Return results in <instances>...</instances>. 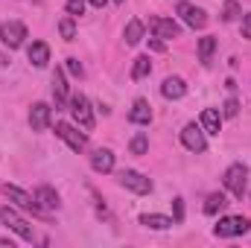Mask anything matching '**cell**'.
I'll return each mask as SVG.
<instances>
[{
  "mask_svg": "<svg viewBox=\"0 0 251 248\" xmlns=\"http://www.w3.org/2000/svg\"><path fill=\"white\" fill-rule=\"evenodd\" d=\"M251 222L246 216H222L219 222H216V228H213V234L219 237V240H231V237H243V234H249Z\"/></svg>",
  "mask_w": 251,
  "mask_h": 248,
  "instance_id": "obj_1",
  "label": "cell"
},
{
  "mask_svg": "<svg viewBox=\"0 0 251 248\" xmlns=\"http://www.w3.org/2000/svg\"><path fill=\"white\" fill-rule=\"evenodd\" d=\"M0 222H3L9 231H15L21 240H26V243H32V240H35V234H32V225H29L26 219H21L15 207H0Z\"/></svg>",
  "mask_w": 251,
  "mask_h": 248,
  "instance_id": "obj_2",
  "label": "cell"
},
{
  "mask_svg": "<svg viewBox=\"0 0 251 248\" xmlns=\"http://www.w3.org/2000/svg\"><path fill=\"white\" fill-rule=\"evenodd\" d=\"M225 187L237 196V198H243L246 196V187H249V167L246 164H231L228 170H225Z\"/></svg>",
  "mask_w": 251,
  "mask_h": 248,
  "instance_id": "obj_3",
  "label": "cell"
},
{
  "mask_svg": "<svg viewBox=\"0 0 251 248\" xmlns=\"http://www.w3.org/2000/svg\"><path fill=\"white\" fill-rule=\"evenodd\" d=\"M67 105H70V114H73V120L82 125L85 131H91V128H94V111H91V102H88V97H82V94H73V97L67 99Z\"/></svg>",
  "mask_w": 251,
  "mask_h": 248,
  "instance_id": "obj_4",
  "label": "cell"
},
{
  "mask_svg": "<svg viewBox=\"0 0 251 248\" xmlns=\"http://www.w3.org/2000/svg\"><path fill=\"white\" fill-rule=\"evenodd\" d=\"M3 193H6V198L15 204V207H21V210H32L35 216H41L44 213V207L35 201V196H29L26 190H21V187H15V184H6L3 187Z\"/></svg>",
  "mask_w": 251,
  "mask_h": 248,
  "instance_id": "obj_5",
  "label": "cell"
},
{
  "mask_svg": "<svg viewBox=\"0 0 251 248\" xmlns=\"http://www.w3.org/2000/svg\"><path fill=\"white\" fill-rule=\"evenodd\" d=\"M26 38V26L21 21H3L0 24V41L9 47V50H18Z\"/></svg>",
  "mask_w": 251,
  "mask_h": 248,
  "instance_id": "obj_6",
  "label": "cell"
},
{
  "mask_svg": "<svg viewBox=\"0 0 251 248\" xmlns=\"http://www.w3.org/2000/svg\"><path fill=\"white\" fill-rule=\"evenodd\" d=\"M181 143L187 146L190 152H196V155L207 152V137H204V128H201V125H196V123L184 125V131H181Z\"/></svg>",
  "mask_w": 251,
  "mask_h": 248,
  "instance_id": "obj_7",
  "label": "cell"
},
{
  "mask_svg": "<svg viewBox=\"0 0 251 248\" xmlns=\"http://www.w3.org/2000/svg\"><path fill=\"white\" fill-rule=\"evenodd\" d=\"M117 178H120V184H123L126 190H131V193H137V196L152 193V181H149L143 173H137V170H123Z\"/></svg>",
  "mask_w": 251,
  "mask_h": 248,
  "instance_id": "obj_8",
  "label": "cell"
},
{
  "mask_svg": "<svg viewBox=\"0 0 251 248\" xmlns=\"http://www.w3.org/2000/svg\"><path fill=\"white\" fill-rule=\"evenodd\" d=\"M176 12L181 15V21H184L187 26H193V29H204V26H207V15H204V9L193 6V3H187V0H181V3L176 6Z\"/></svg>",
  "mask_w": 251,
  "mask_h": 248,
  "instance_id": "obj_9",
  "label": "cell"
},
{
  "mask_svg": "<svg viewBox=\"0 0 251 248\" xmlns=\"http://www.w3.org/2000/svg\"><path fill=\"white\" fill-rule=\"evenodd\" d=\"M56 134L62 137V140L70 146V149H73V152H82V149L88 146V137H85V134H82V131H79L73 123H56Z\"/></svg>",
  "mask_w": 251,
  "mask_h": 248,
  "instance_id": "obj_10",
  "label": "cell"
},
{
  "mask_svg": "<svg viewBox=\"0 0 251 248\" xmlns=\"http://www.w3.org/2000/svg\"><path fill=\"white\" fill-rule=\"evenodd\" d=\"M149 26H152V32H155L161 41H170V38H178V35H181V26H178L173 18H152Z\"/></svg>",
  "mask_w": 251,
  "mask_h": 248,
  "instance_id": "obj_11",
  "label": "cell"
},
{
  "mask_svg": "<svg viewBox=\"0 0 251 248\" xmlns=\"http://www.w3.org/2000/svg\"><path fill=\"white\" fill-rule=\"evenodd\" d=\"M50 120H53V108L47 102H35L29 108V125H32V131H44L50 125Z\"/></svg>",
  "mask_w": 251,
  "mask_h": 248,
  "instance_id": "obj_12",
  "label": "cell"
},
{
  "mask_svg": "<svg viewBox=\"0 0 251 248\" xmlns=\"http://www.w3.org/2000/svg\"><path fill=\"white\" fill-rule=\"evenodd\" d=\"M161 94H164L167 99H181V97L187 94V85H184L181 76H167L164 85H161Z\"/></svg>",
  "mask_w": 251,
  "mask_h": 248,
  "instance_id": "obj_13",
  "label": "cell"
},
{
  "mask_svg": "<svg viewBox=\"0 0 251 248\" xmlns=\"http://www.w3.org/2000/svg\"><path fill=\"white\" fill-rule=\"evenodd\" d=\"M152 120V105L146 99H134L131 111H128V123H137V125H149Z\"/></svg>",
  "mask_w": 251,
  "mask_h": 248,
  "instance_id": "obj_14",
  "label": "cell"
},
{
  "mask_svg": "<svg viewBox=\"0 0 251 248\" xmlns=\"http://www.w3.org/2000/svg\"><path fill=\"white\" fill-rule=\"evenodd\" d=\"M35 201H38L44 210H59V204H62V201H59V193L47 184H41L35 190Z\"/></svg>",
  "mask_w": 251,
  "mask_h": 248,
  "instance_id": "obj_15",
  "label": "cell"
},
{
  "mask_svg": "<svg viewBox=\"0 0 251 248\" xmlns=\"http://www.w3.org/2000/svg\"><path fill=\"white\" fill-rule=\"evenodd\" d=\"M26 59L35 64V67H47V62H50V47L44 41H32L29 50H26Z\"/></svg>",
  "mask_w": 251,
  "mask_h": 248,
  "instance_id": "obj_16",
  "label": "cell"
},
{
  "mask_svg": "<svg viewBox=\"0 0 251 248\" xmlns=\"http://www.w3.org/2000/svg\"><path fill=\"white\" fill-rule=\"evenodd\" d=\"M91 167H94L97 173H111V170H114V152H111V149H97V152L91 155Z\"/></svg>",
  "mask_w": 251,
  "mask_h": 248,
  "instance_id": "obj_17",
  "label": "cell"
},
{
  "mask_svg": "<svg viewBox=\"0 0 251 248\" xmlns=\"http://www.w3.org/2000/svg\"><path fill=\"white\" fill-rule=\"evenodd\" d=\"M53 97H56V108H64L67 105V82H64V70L56 67V73H53Z\"/></svg>",
  "mask_w": 251,
  "mask_h": 248,
  "instance_id": "obj_18",
  "label": "cell"
},
{
  "mask_svg": "<svg viewBox=\"0 0 251 248\" xmlns=\"http://www.w3.org/2000/svg\"><path fill=\"white\" fill-rule=\"evenodd\" d=\"M140 225H146V228H152V231H167V228L176 225V219L161 216V213H143V216H140Z\"/></svg>",
  "mask_w": 251,
  "mask_h": 248,
  "instance_id": "obj_19",
  "label": "cell"
},
{
  "mask_svg": "<svg viewBox=\"0 0 251 248\" xmlns=\"http://www.w3.org/2000/svg\"><path fill=\"white\" fill-rule=\"evenodd\" d=\"M201 128H204V134H219V128H222V114H219L216 108H204V111H201Z\"/></svg>",
  "mask_w": 251,
  "mask_h": 248,
  "instance_id": "obj_20",
  "label": "cell"
},
{
  "mask_svg": "<svg viewBox=\"0 0 251 248\" xmlns=\"http://www.w3.org/2000/svg\"><path fill=\"white\" fill-rule=\"evenodd\" d=\"M149 73H152V62H149V56H137L134 64H131V79L140 82V79H146Z\"/></svg>",
  "mask_w": 251,
  "mask_h": 248,
  "instance_id": "obj_21",
  "label": "cell"
},
{
  "mask_svg": "<svg viewBox=\"0 0 251 248\" xmlns=\"http://www.w3.org/2000/svg\"><path fill=\"white\" fill-rule=\"evenodd\" d=\"M213 50H216V38H213V35H204V38H199V62H201V64H210Z\"/></svg>",
  "mask_w": 251,
  "mask_h": 248,
  "instance_id": "obj_22",
  "label": "cell"
},
{
  "mask_svg": "<svg viewBox=\"0 0 251 248\" xmlns=\"http://www.w3.org/2000/svg\"><path fill=\"white\" fill-rule=\"evenodd\" d=\"M225 204H228L225 193H210V196H207V201H204V213H207V216H216Z\"/></svg>",
  "mask_w": 251,
  "mask_h": 248,
  "instance_id": "obj_23",
  "label": "cell"
},
{
  "mask_svg": "<svg viewBox=\"0 0 251 248\" xmlns=\"http://www.w3.org/2000/svg\"><path fill=\"white\" fill-rule=\"evenodd\" d=\"M123 38H126V44H128V47H131V44H137V41L143 38V24H140L137 18L126 24V32H123Z\"/></svg>",
  "mask_w": 251,
  "mask_h": 248,
  "instance_id": "obj_24",
  "label": "cell"
},
{
  "mask_svg": "<svg viewBox=\"0 0 251 248\" xmlns=\"http://www.w3.org/2000/svg\"><path fill=\"white\" fill-rule=\"evenodd\" d=\"M128 149H131V155H146L149 152V137L140 131V134H134L131 137V143H128Z\"/></svg>",
  "mask_w": 251,
  "mask_h": 248,
  "instance_id": "obj_25",
  "label": "cell"
},
{
  "mask_svg": "<svg viewBox=\"0 0 251 248\" xmlns=\"http://www.w3.org/2000/svg\"><path fill=\"white\" fill-rule=\"evenodd\" d=\"M243 12H240V3L237 0H225V9H222V21H237Z\"/></svg>",
  "mask_w": 251,
  "mask_h": 248,
  "instance_id": "obj_26",
  "label": "cell"
},
{
  "mask_svg": "<svg viewBox=\"0 0 251 248\" xmlns=\"http://www.w3.org/2000/svg\"><path fill=\"white\" fill-rule=\"evenodd\" d=\"M59 32H62L64 41H73V38H76V26H73V18H70V15L59 24Z\"/></svg>",
  "mask_w": 251,
  "mask_h": 248,
  "instance_id": "obj_27",
  "label": "cell"
},
{
  "mask_svg": "<svg viewBox=\"0 0 251 248\" xmlns=\"http://www.w3.org/2000/svg\"><path fill=\"white\" fill-rule=\"evenodd\" d=\"M237 114H240V102H237V97H228L222 105V117H237Z\"/></svg>",
  "mask_w": 251,
  "mask_h": 248,
  "instance_id": "obj_28",
  "label": "cell"
},
{
  "mask_svg": "<svg viewBox=\"0 0 251 248\" xmlns=\"http://www.w3.org/2000/svg\"><path fill=\"white\" fill-rule=\"evenodd\" d=\"M64 9H67V15H70V18H79V15L85 12V0H67V3H64Z\"/></svg>",
  "mask_w": 251,
  "mask_h": 248,
  "instance_id": "obj_29",
  "label": "cell"
},
{
  "mask_svg": "<svg viewBox=\"0 0 251 248\" xmlns=\"http://www.w3.org/2000/svg\"><path fill=\"white\" fill-rule=\"evenodd\" d=\"M67 70H70L76 79H82V76H85V67L79 64V59H67Z\"/></svg>",
  "mask_w": 251,
  "mask_h": 248,
  "instance_id": "obj_30",
  "label": "cell"
},
{
  "mask_svg": "<svg viewBox=\"0 0 251 248\" xmlns=\"http://www.w3.org/2000/svg\"><path fill=\"white\" fill-rule=\"evenodd\" d=\"M173 210H176V225H181V222H184V201L176 198V201H173Z\"/></svg>",
  "mask_w": 251,
  "mask_h": 248,
  "instance_id": "obj_31",
  "label": "cell"
},
{
  "mask_svg": "<svg viewBox=\"0 0 251 248\" xmlns=\"http://www.w3.org/2000/svg\"><path fill=\"white\" fill-rule=\"evenodd\" d=\"M149 50H155V53H164V50H167V44H164L158 35H152V38H149Z\"/></svg>",
  "mask_w": 251,
  "mask_h": 248,
  "instance_id": "obj_32",
  "label": "cell"
},
{
  "mask_svg": "<svg viewBox=\"0 0 251 248\" xmlns=\"http://www.w3.org/2000/svg\"><path fill=\"white\" fill-rule=\"evenodd\" d=\"M243 35L251 41V12H246V15H243Z\"/></svg>",
  "mask_w": 251,
  "mask_h": 248,
  "instance_id": "obj_33",
  "label": "cell"
},
{
  "mask_svg": "<svg viewBox=\"0 0 251 248\" xmlns=\"http://www.w3.org/2000/svg\"><path fill=\"white\" fill-rule=\"evenodd\" d=\"M88 3H91V6H94V9H102V6H105V3H108V0H88Z\"/></svg>",
  "mask_w": 251,
  "mask_h": 248,
  "instance_id": "obj_34",
  "label": "cell"
}]
</instances>
